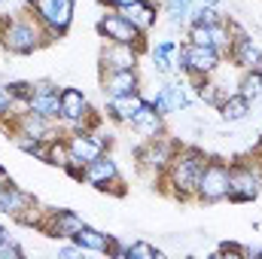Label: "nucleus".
Here are the masks:
<instances>
[{
    "mask_svg": "<svg viewBox=\"0 0 262 259\" xmlns=\"http://www.w3.org/2000/svg\"><path fill=\"white\" fill-rule=\"evenodd\" d=\"M207 159L210 156L201 146H177L171 165L162 174V180L168 186V195L177 198V201L195 198V183L201 177V171H204V165H207Z\"/></svg>",
    "mask_w": 262,
    "mask_h": 259,
    "instance_id": "nucleus-1",
    "label": "nucleus"
},
{
    "mask_svg": "<svg viewBox=\"0 0 262 259\" xmlns=\"http://www.w3.org/2000/svg\"><path fill=\"white\" fill-rule=\"evenodd\" d=\"M49 34L34 18V12L21 15H3L0 18V49L9 55H34L43 46H49Z\"/></svg>",
    "mask_w": 262,
    "mask_h": 259,
    "instance_id": "nucleus-2",
    "label": "nucleus"
},
{
    "mask_svg": "<svg viewBox=\"0 0 262 259\" xmlns=\"http://www.w3.org/2000/svg\"><path fill=\"white\" fill-rule=\"evenodd\" d=\"M67 140V149H70V165L64 168V174H70L73 180H82V168L92 162V159H98L101 153H107V137H101L98 131H70L64 134Z\"/></svg>",
    "mask_w": 262,
    "mask_h": 259,
    "instance_id": "nucleus-3",
    "label": "nucleus"
},
{
    "mask_svg": "<svg viewBox=\"0 0 262 259\" xmlns=\"http://www.w3.org/2000/svg\"><path fill=\"white\" fill-rule=\"evenodd\" d=\"M34 18L43 25V31L49 34V40L64 37L73 25V6L76 0H28Z\"/></svg>",
    "mask_w": 262,
    "mask_h": 259,
    "instance_id": "nucleus-4",
    "label": "nucleus"
},
{
    "mask_svg": "<svg viewBox=\"0 0 262 259\" xmlns=\"http://www.w3.org/2000/svg\"><path fill=\"white\" fill-rule=\"evenodd\" d=\"M262 195V162H232L229 168V201L247 204Z\"/></svg>",
    "mask_w": 262,
    "mask_h": 259,
    "instance_id": "nucleus-5",
    "label": "nucleus"
},
{
    "mask_svg": "<svg viewBox=\"0 0 262 259\" xmlns=\"http://www.w3.org/2000/svg\"><path fill=\"white\" fill-rule=\"evenodd\" d=\"M229 162L223 159H207L201 177L195 183V201H204V204H216L229 195Z\"/></svg>",
    "mask_w": 262,
    "mask_h": 259,
    "instance_id": "nucleus-6",
    "label": "nucleus"
},
{
    "mask_svg": "<svg viewBox=\"0 0 262 259\" xmlns=\"http://www.w3.org/2000/svg\"><path fill=\"white\" fill-rule=\"evenodd\" d=\"M98 34H101V40H107V43H128V46H137L140 52H149L146 34L137 31L128 18L119 15L116 9H110V12H104V15L98 18Z\"/></svg>",
    "mask_w": 262,
    "mask_h": 259,
    "instance_id": "nucleus-7",
    "label": "nucleus"
},
{
    "mask_svg": "<svg viewBox=\"0 0 262 259\" xmlns=\"http://www.w3.org/2000/svg\"><path fill=\"white\" fill-rule=\"evenodd\" d=\"M195 98H198V95H192V92H189V85L183 82V76L165 79V82L159 85V92H156V95H146V101H152V107H156L162 116H171V113L186 110Z\"/></svg>",
    "mask_w": 262,
    "mask_h": 259,
    "instance_id": "nucleus-8",
    "label": "nucleus"
},
{
    "mask_svg": "<svg viewBox=\"0 0 262 259\" xmlns=\"http://www.w3.org/2000/svg\"><path fill=\"white\" fill-rule=\"evenodd\" d=\"M82 183H89V186H95V189H101V192L113 189L116 195H125L122 177H119V165H116V159H113L110 153H101L98 159H92V162L82 168Z\"/></svg>",
    "mask_w": 262,
    "mask_h": 259,
    "instance_id": "nucleus-9",
    "label": "nucleus"
},
{
    "mask_svg": "<svg viewBox=\"0 0 262 259\" xmlns=\"http://www.w3.org/2000/svg\"><path fill=\"white\" fill-rule=\"evenodd\" d=\"M183 46H186V79L192 85H198L207 76H213L226 61V55L220 49H213V46H195V43H183Z\"/></svg>",
    "mask_w": 262,
    "mask_h": 259,
    "instance_id": "nucleus-10",
    "label": "nucleus"
},
{
    "mask_svg": "<svg viewBox=\"0 0 262 259\" xmlns=\"http://www.w3.org/2000/svg\"><path fill=\"white\" fill-rule=\"evenodd\" d=\"M177 146H180V143L165 140V134H162V137H152V140H143V146L137 149V165H140V171L162 177V174H165V168L171 165V159H174V149H177Z\"/></svg>",
    "mask_w": 262,
    "mask_h": 259,
    "instance_id": "nucleus-11",
    "label": "nucleus"
},
{
    "mask_svg": "<svg viewBox=\"0 0 262 259\" xmlns=\"http://www.w3.org/2000/svg\"><path fill=\"white\" fill-rule=\"evenodd\" d=\"M82 217L76 210H67V207H52L43 213V223H40V232L49 235V238H58V241H70L79 229H82Z\"/></svg>",
    "mask_w": 262,
    "mask_h": 259,
    "instance_id": "nucleus-12",
    "label": "nucleus"
},
{
    "mask_svg": "<svg viewBox=\"0 0 262 259\" xmlns=\"http://www.w3.org/2000/svg\"><path fill=\"white\" fill-rule=\"evenodd\" d=\"M25 110L37 113V116H46V119H52V122H58V116H61V89H58L52 79L34 82V95H31V101H28Z\"/></svg>",
    "mask_w": 262,
    "mask_h": 259,
    "instance_id": "nucleus-13",
    "label": "nucleus"
},
{
    "mask_svg": "<svg viewBox=\"0 0 262 259\" xmlns=\"http://www.w3.org/2000/svg\"><path fill=\"white\" fill-rule=\"evenodd\" d=\"M140 49L137 46H128V43H107L101 49V70H137V61H140Z\"/></svg>",
    "mask_w": 262,
    "mask_h": 259,
    "instance_id": "nucleus-14",
    "label": "nucleus"
},
{
    "mask_svg": "<svg viewBox=\"0 0 262 259\" xmlns=\"http://www.w3.org/2000/svg\"><path fill=\"white\" fill-rule=\"evenodd\" d=\"M226 58H232V64L238 70H262V46L250 34H241V37L232 40Z\"/></svg>",
    "mask_w": 262,
    "mask_h": 259,
    "instance_id": "nucleus-15",
    "label": "nucleus"
},
{
    "mask_svg": "<svg viewBox=\"0 0 262 259\" xmlns=\"http://www.w3.org/2000/svg\"><path fill=\"white\" fill-rule=\"evenodd\" d=\"M128 128L134 131V134H140L143 140L162 137V134H165V116L152 107V101H143V107L134 113V119L128 122Z\"/></svg>",
    "mask_w": 262,
    "mask_h": 259,
    "instance_id": "nucleus-16",
    "label": "nucleus"
},
{
    "mask_svg": "<svg viewBox=\"0 0 262 259\" xmlns=\"http://www.w3.org/2000/svg\"><path fill=\"white\" fill-rule=\"evenodd\" d=\"M180 49H183V43H177V40H159L152 49H149V58H152V70L162 76V79H174L177 76V55H180Z\"/></svg>",
    "mask_w": 262,
    "mask_h": 259,
    "instance_id": "nucleus-17",
    "label": "nucleus"
},
{
    "mask_svg": "<svg viewBox=\"0 0 262 259\" xmlns=\"http://www.w3.org/2000/svg\"><path fill=\"white\" fill-rule=\"evenodd\" d=\"M146 95L143 92H128V95H113L107 98V116L116 122V125H128L134 119V113L143 107Z\"/></svg>",
    "mask_w": 262,
    "mask_h": 259,
    "instance_id": "nucleus-18",
    "label": "nucleus"
},
{
    "mask_svg": "<svg viewBox=\"0 0 262 259\" xmlns=\"http://www.w3.org/2000/svg\"><path fill=\"white\" fill-rule=\"evenodd\" d=\"M101 89L107 98L113 95H128V92H140V73L137 70H101Z\"/></svg>",
    "mask_w": 262,
    "mask_h": 259,
    "instance_id": "nucleus-19",
    "label": "nucleus"
},
{
    "mask_svg": "<svg viewBox=\"0 0 262 259\" xmlns=\"http://www.w3.org/2000/svg\"><path fill=\"white\" fill-rule=\"evenodd\" d=\"M119 15H125L131 25L137 28V31H152L156 28V21H159V6L152 3V0H134V3H128V6H122V9H116Z\"/></svg>",
    "mask_w": 262,
    "mask_h": 259,
    "instance_id": "nucleus-20",
    "label": "nucleus"
},
{
    "mask_svg": "<svg viewBox=\"0 0 262 259\" xmlns=\"http://www.w3.org/2000/svg\"><path fill=\"white\" fill-rule=\"evenodd\" d=\"M250 110H253V101H247V98H244V95H238V92H232V95L216 107L220 119H223V122H229V125L244 122V119L250 116Z\"/></svg>",
    "mask_w": 262,
    "mask_h": 259,
    "instance_id": "nucleus-21",
    "label": "nucleus"
},
{
    "mask_svg": "<svg viewBox=\"0 0 262 259\" xmlns=\"http://www.w3.org/2000/svg\"><path fill=\"white\" fill-rule=\"evenodd\" d=\"M70 241L76 247H82V253L85 250H92V253H110V247H113V238L104 235V232H98V229H92V226H82Z\"/></svg>",
    "mask_w": 262,
    "mask_h": 259,
    "instance_id": "nucleus-22",
    "label": "nucleus"
},
{
    "mask_svg": "<svg viewBox=\"0 0 262 259\" xmlns=\"http://www.w3.org/2000/svg\"><path fill=\"white\" fill-rule=\"evenodd\" d=\"M198 0H165V15H168V25H171V31H177V28H183L186 25V18H189V9L195 6Z\"/></svg>",
    "mask_w": 262,
    "mask_h": 259,
    "instance_id": "nucleus-23",
    "label": "nucleus"
},
{
    "mask_svg": "<svg viewBox=\"0 0 262 259\" xmlns=\"http://www.w3.org/2000/svg\"><path fill=\"white\" fill-rule=\"evenodd\" d=\"M216 21H226V15L213 3H195L189 9V18H186V25H216Z\"/></svg>",
    "mask_w": 262,
    "mask_h": 259,
    "instance_id": "nucleus-24",
    "label": "nucleus"
},
{
    "mask_svg": "<svg viewBox=\"0 0 262 259\" xmlns=\"http://www.w3.org/2000/svg\"><path fill=\"white\" fill-rule=\"evenodd\" d=\"M238 95H244L247 101H259L262 98V70H241Z\"/></svg>",
    "mask_w": 262,
    "mask_h": 259,
    "instance_id": "nucleus-25",
    "label": "nucleus"
},
{
    "mask_svg": "<svg viewBox=\"0 0 262 259\" xmlns=\"http://www.w3.org/2000/svg\"><path fill=\"white\" fill-rule=\"evenodd\" d=\"M46 165L61 168V171L70 165V149H67L64 134H61V137H55V140H49V146H46Z\"/></svg>",
    "mask_w": 262,
    "mask_h": 259,
    "instance_id": "nucleus-26",
    "label": "nucleus"
},
{
    "mask_svg": "<svg viewBox=\"0 0 262 259\" xmlns=\"http://www.w3.org/2000/svg\"><path fill=\"white\" fill-rule=\"evenodd\" d=\"M12 143H15L21 153H28V156H34V159L46 162V146H49V140H37V137H28V134H12Z\"/></svg>",
    "mask_w": 262,
    "mask_h": 259,
    "instance_id": "nucleus-27",
    "label": "nucleus"
},
{
    "mask_svg": "<svg viewBox=\"0 0 262 259\" xmlns=\"http://www.w3.org/2000/svg\"><path fill=\"white\" fill-rule=\"evenodd\" d=\"M15 113H18V104H15V98L9 95V89H6V85H0V128H3V125H6V122L15 116Z\"/></svg>",
    "mask_w": 262,
    "mask_h": 259,
    "instance_id": "nucleus-28",
    "label": "nucleus"
},
{
    "mask_svg": "<svg viewBox=\"0 0 262 259\" xmlns=\"http://www.w3.org/2000/svg\"><path fill=\"white\" fill-rule=\"evenodd\" d=\"M6 89H9V95L15 98L18 110H25V107H28V101H31V95H34V82H21V79H18V82H9Z\"/></svg>",
    "mask_w": 262,
    "mask_h": 259,
    "instance_id": "nucleus-29",
    "label": "nucleus"
},
{
    "mask_svg": "<svg viewBox=\"0 0 262 259\" xmlns=\"http://www.w3.org/2000/svg\"><path fill=\"white\" fill-rule=\"evenodd\" d=\"M159 247L149 241H131L128 244V259H159Z\"/></svg>",
    "mask_w": 262,
    "mask_h": 259,
    "instance_id": "nucleus-30",
    "label": "nucleus"
},
{
    "mask_svg": "<svg viewBox=\"0 0 262 259\" xmlns=\"http://www.w3.org/2000/svg\"><path fill=\"white\" fill-rule=\"evenodd\" d=\"M18 256H25V250H21V247H18L12 238H9V241L0 247V259H18Z\"/></svg>",
    "mask_w": 262,
    "mask_h": 259,
    "instance_id": "nucleus-31",
    "label": "nucleus"
},
{
    "mask_svg": "<svg viewBox=\"0 0 262 259\" xmlns=\"http://www.w3.org/2000/svg\"><path fill=\"white\" fill-rule=\"evenodd\" d=\"M79 253H82V247H76L73 241H70L67 247H61V250H58V256H67V259H76Z\"/></svg>",
    "mask_w": 262,
    "mask_h": 259,
    "instance_id": "nucleus-32",
    "label": "nucleus"
},
{
    "mask_svg": "<svg viewBox=\"0 0 262 259\" xmlns=\"http://www.w3.org/2000/svg\"><path fill=\"white\" fill-rule=\"evenodd\" d=\"M110 9H122V6H128V3H134V0H104Z\"/></svg>",
    "mask_w": 262,
    "mask_h": 259,
    "instance_id": "nucleus-33",
    "label": "nucleus"
},
{
    "mask_svg": "<svg viewBox=\"0 0 262 259\" xmlns=\"http://www.w3.org/2000/svg\"><path fill=\"white\" fill-rule=\"evenodd\" d=\"M6 241H9V232H6V229H3V226H0V247H3V244H6Z\"/></svg>",
    "mask_w": 262,
    "mask_h": 259,
    "instance_id": "nucleus-34",
    "label": "nucleus"
},
{
    "mask_svg": "<svg viewBox=\"0 0 262 259\" xmlns=\"http://www.w3.org/2000/svg\"><path fill=\"white\" fill-rule=\"evenodd\" d=\"M256 153H259V159H262V140H259V146H256Z\"/></svg>",
    "mask_w": 262,
    "mask_h": 259,
    "instance_id": "nucleus-35",
    "label": "nucleus"
}]
</instances>
